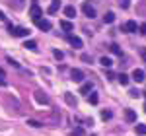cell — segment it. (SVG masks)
I'll return each mask as SVG.
<instances>
[{
  "mask_svg": "<svg viewBox=\"0 0 146 136\" xmlns=\"http://www.w3.org/2000/svg\"><path fill=\"white\" fill-rule=\"evenodd\" d=\"M8 29H10V33L14 35V37H27V35L31 33V31H29V29H27V27H14V25H8Z\"/></svg>",
  "mask_w": 146,
  "mask_h": 136,
  "instance_id": "obj_1",
  "label": "cell"
},
{
  "mask_svg": "<svg viewBox=\"0 0 146 136\" xmlns=\"http://www.w3.org/2000/svg\"><path fill=\"white\" fill-rule=\"evenodd\" d=\"M29 16H31V20H33V22H37V20H41V16H43V10H41L37 4H33V6L29 8Z\"/></svg>",
  "mask_w": 146,
  "mask_h": 136,
  "instance_id": "obj_2",
  "label": "cell"
},
{
  "mask_svg": "<svg viewBox=\"0 0 146 136\" xmlns=\"http://www.w3.org/2000/svg\"><path fill=\"white\" fill-rule=\"evenodd\" d=\"M136 29H138V25H136L135 20H129V22L123 25V31H125V33H135Z\"/></svg>",
  "mask_w": 146,
  "mask_h": 136,
  "instance_id": "obj_3",
  "label": "cell"
},
{
  "mask_svg": "<svg viewBox=\"0 0 146 136\" xmlns=\"http://www.w3.org/2000/svg\"><path fill=\"white\" fill-rule=\"evenodd\" d=\"M82 10H84V14H86L88 18H96V10H94V6H92L90 2H84V4H82Z\"/></svg>",
  "mask_w": 146,
  "mask_h": 136,
  "instance_id": "obj_4",
  "label": "cell"
},
{
  "mask_svg": "<svg viewBox=\"0 0 146 136\" xmlns=\"http://www.w3.org/2000/svg\"><path fill=\"white\" fill-rule=\"evenodd\" d=\"M35 101L41 103V105H47V103H49V97H47V93H43L41 90H37L35 91Z\"/></svg>",
  "mask_w": 146,
  "mask_h": 136,
  "instance_id": "obj_5",
  "label": "cell"
},
{
  "mask_svg": "<svg viewBox=\"0 0 146 136\" xmlns=\"http://www.w3.org/2000/svg\"><path fill=\"white\" fill-rule=\"evenodd\" d=\"M68 41H70V45L74 47V49H82V39L80 37H76V35H68Z\"/></svg>",
  "mask_w": 146,
  "mask_h": 136,
  "instance_id": "obj_6",
  "label": "cell"
},
{
  "mask_svg": "<svg viewBox=\"0 0 146 136\" xmlns=\"http://www.w3.org/2000/svg\"><path fill=\"white\" fill-rule=\"evenodd\" d=\"M70 78L74 80V82H82V80H84V72H82L80 68H74V70L70 72Z\"/></svg>",
  "mask_w": 146,
  "mask_h": 136,
  "instance_id": "obj_7",
  "label": "cell"
},
{
  "mask_svg": "<svg viewBox=\"0 0 146 136\" xmlns=\"http://www.w3.org/2000/svg\"><path fill=\"white\" fill-rule=\"evenodd\" d=\"M60 10V0H51V4H49V14H56V12Z\"/></svg>",
  "mask_w": 146,
  "mask_h": 136,
  "instance_id": "obj_8",
  "label": "cell"
},
{
  "mask_svg": "<svg viewBox=\"0 0 146 136\" xmlns=\"http://www.w3.org/2000/svg\"><path fill=\"white\" fill-rule=\"evenodd\" d=\"M37 27H39V29H41V31H49V29H51V22H49V20H37Z\"/></svg>",
  "mask_w": 146,
  "mask_h": 136,
  "instance_id": "obj_9",
  "label": "cell"
},
{
  "mask_svg": "<svg viewBox=\"0 0 146 136\" xmlns=\"http://www.w3.org/2000/svg\"><path fill=\"white\" fill-rule=\"evenodd\" d=\"M133 80H135V82H144V70L136 68L135 72H133Z\"/></svg>",
  "mask_w": 146,
  "mask_h": 136,
  "instance_id": "obj_10",
  "label": "cell"
},
{
  "mask_svg": "<svg viewBox=\"0 0 146 136\" xmlns=\"http://www.w3.org/2000/svg\"><path fill=\"white\" fill-rule=\"evenodd\" d=\"M64 101H66L70 107H76V103H78V101H76V97H74L72 93H68V91L64 93Z\"/></svg>",
  "mask_w": 146,
  "mask_h": 136,
  "instance_id": "obj_11",
  "label": "cell"
},
{
  "mask_svg": "<svg viewBox=\"0 0 146 136\" xmlns=\"http://www.w3.org/2000/svg\"><path fill=\"white\" fill-rule=\"evenodd\" d=\"M125 119H127L129 123H135L136 121V113L133 111V109H127V111H125Z\"/></svg>",
  "mask_w": 146,
  "mask_h": 136,
  "instance_id": "obj_12",
  "label": "cell"
},
{
  "mask_svg": "<svg viewBox=\"0 0 146 136\" xmlns=\"http://www.w3.org/2000/svg\"><path fill=\"white\" fill-rule=\"evenodd\" d=\"M64 16L66 18H74L76 16V8L74 6H64Z\"/></svg>",
  "mask_w": 146,
  "mask_h": 136,
  "instance_id": "obj_13",
  "label": "cell"
},
{
  "mask_svg": "<svg viewBox=\"0 0 146 136\" xmlns=\"http://www.w3.org/2000/svg\"><path fill=\"white\" fill-rule=\"evenodd\" d=\"M103 22L105 23H113L115 22V14H113V12H107V14L103 16Z\"/></svg>",
  "mask_w": 146,
  "mask_h": 136,
  "instance_id": "obj_14",
  "label": "cell"
},
{
  "mask_svg": "<svg viewBox=\"0 0 146 136\" xmlns=\"http://www.w3.org/2000/svg\"><path fill=\"white\" fill-rule=\"evenodd\" d=\"M100 62H101V66H103V68H109V66L113 64L109 57H101V58H100Z\"/></svg>",
  "mask_w": 146,
  "mask_h": 136,
  "instance_id": "obj_15",
  "label": "cell"
},
{
  "mask_svg": "<svg viewBox=\"0 0 146 136\" xmlns=\"http://www.w3.org/2000/svg\"><path fill=\"white\" fill-rule=\"evenodd\" d=\"M60 27H62L64 31H72V27H74V25L68 22V20H62V22H60Z\"/></svg>",
  "mask_w": 146,
  "mask_h": 136,
  "instance_id": "obj_16",
  "label": "cell"
},
{
  "mask_svg": "<svg viewBox=\"0 0 146 136\" xmlns=\"http://www.w3.org/2000/svg\"><path fill=\"white\" fill-rule=\"evenodd\" d=\"M92 88H94V84H92V82H86V84L80 88V93H88V91H92Z\"/></svg>",
  "mask_w": 146,
  "mask_h": 136,
  "instance_id": "obj_17",
  "label": "cell"
},
{
  "mask_svg": "<svg viewBox=\"0 0 146 136\" xmlns=\"http://www.w3.org/2000/svg\"><path fill=\"white\" fill-rule=\"evenodd\" d=\"M88 101H90L92 105H96V103L100 101V97H98V93H94V91H90V95H88Z\"/></svg>",
  "mask_w": 146,
  "mask_h": 136,
  "instance_id": "obj_18",
  "label": "cell"
},
{
  "mask_svg": "<svg viewBox=\"0 0 146 136\" xmlns=\"http://www.w3.org/2000/svg\"><path fill=\"white\" fill-rule=\"evenodd\" d=\"M23 47H25V49H29V51H37V43H35V41H25Z\"/></svg>",
  "mask_w": 146,
  "mask_h": 136,
  "instance_id": "obj_19",
  "label": "cell"
},
{
  "mask_svg": "<svg viewBox=\"0 0 146 136\" xmlns=\"http://www.w3.org/2000/svg\"><path fill=\"white\" fill-rule=\"evenodd\" d=\"M136 134H140V136H144L146 134V125H136Z\"/></svg>",
  "mask_w": 146,
  "mask_h": 136,
  "instance_id": "obj_20",
  "label": "cell"
},
{
  "mask_svg": "<svg viewBox=\"0 0 146 136\" xmlns=\"http://www.w3.org/2000/svg\"><path fill=\"white\" fill-rule=\"evenodd\" d=\"M117 80H119L123 86H127V84H129V76H127V74H119V76H117Z\"/></svg>",
  "mask_w": 146,
  "mask_h": 136,
  "instance_id": "obj_21",
  "label": "cell"
},
{
  "mask_svg": "<svg viewBox=\"0 0 146 136\" xmlns=\"http://www.w3.org/2000/svg\"><path fill=\"white\" fill-rule=\"evenodd\" d=\"M109 49H111L113 55H117V57H121V55H123V53H121V49H119V45H111Z\"/></svg>",
  "mask_w": 146,
  "mask_h": 136,
  "instance_id": "obj_22",
  "label": "cell"
},
{
  "mask_svg": "<svg viewBox=\"0 0 146 136\" xmlns=\"http://www.w3.org/2000/svg\"><path fill=\"white\" fill-rule=\"evenodd\" d=\"M53 55H55L56 60H62V58H64V53H62V51H58V49H55V51H53Z\"/></svg>",
  "mask_w": 146,
  "mask_h": 136,
  "instance_id": "obj_23",
  "label": "cell"
},
{
  "mask_svg": "<svg viewBox=\"0 0 146 136\" xmlns=\"http://www.w3.org/2000/svg\"><path fill=\"white\" fill-rule=\"evenodd\" d=\"M111 117H113L111 111H101V119H103V121H109Z\"/></svg>",
  "mask_w": 146,
  "mask_h": 136,
  "instance_id": "obj_24",
  "label": "cell"
},
{
  "mask_svg": "<svg viewBox=\"0 0 146 136\" xmlns=\"http://www.w3.org/2000/svg\"><path fill=\"white\" fill-rule=\"evenodd\" d=\"M119 6H121L123 10H127V8L131 6V0H119Z\"/></svg>",
  "mask_w": 146,
  "mask_h": 136,
  "instance_id": "obj_25",
  "label": "cell"
},
{
  "mask_svg": "<svg viewBox=\"0 0 146 136\" xmlns=\"http://www.w3.org/2000/svg\"><path fill=\"white\" fill-rule=\"evenodd\" d=\"M27 125L33 126V128H39V126H41V123H39V121H33V119H29V121H27Z\"/></svg>",
  "mask_w": 146,
  "mask_h": 136,
  "instance_id": "obj_26",
  "label": "cell"
},
{
  "mask_svg": "<svg viewBox=\"0 0 146 136\" xmlns=\"http://www.w3.org/2000/svg\"><path fill=\"white\" fill-rule=\"evenodd\" d=\"M74 136H84V128L82 126H76L74 128Z\"/></svg>",
  "mask_w": 146,
  "mask_h": 136,
  "instance_id": "obj_27",
  "label": "cell"
},
{
  "mask_svg": "<svg viewBox=\"0 0 146 136\" xmlns=\"http://www.w3.org/2000/svg\"><path fill=\"white\" fill-rule=\"evenodd\" d=\"M8 64H10V66H14V68H20V64H18L16 60H12V58H8Z\"/></svg>",
  "mask_w": 146,
  "mask_h": 136,
  "instance_id": "obj_28",
  "label": "cell"
},
{
  "mask_svg": "<svg viewBox=\"0 0 146 136\" xmlns=\"http://www.w3.org/2000/svg\"><path fill=\"white\" fill-rule=\"evenodd\" d=\"M129 93H131V97H138V95H140V91H138V90H131Z\"/></svg>",
  "mask_w": 146,
  "mask_h": 136,
  "instance_id": "obj_29",
  "label": "cell"
},
{
  "mask_svg": "<svg viewBox=\"0 0 146 136\" xmlns=\"http://www.w3.org/2000/svg\"><path fill=\"white\" fill-rule=\"evenodd\" d=\"M140 33L146 35V23H142V25H140Z\"/></svg>",
  "mask_w": 146,
  "mask_h": 136,
  "instance_id": "obj_30",
  "label": "cell"
},
{
  "mask_svg": "<svg viewBox=\"0 0 146 136\" xmlns=\"http://www.w3.org/2000/svg\"><path fill=\"white\" fill-rule=\"evenodd\" d=\"M4 20H6V16H4V12L0 10V22H4Z\"/></svg>",
  "mask_w": 146,
  "mask_h": 136,
  "instance_id": "obj_31",
  "label": "cell"
},
{
  "mask_svg": "<svg viewBox=\"0 0 146 136\" xmlns=\"http://www.w3.org/2000/svg\"><path fill=\"white\" fill-rule=\"evenodd\" d=\"M140 55H142V58L146 60V49H142V51H140Z\"/></svg>",
  "mask_w": 146,
  "mask_h": 136,
  "instance_id": "obj_32",
  "label": "cell"
},
{
  "mask_svg": "<svg viewBox=\"0 0 146 136\" xmlns=\"http://www.w3.org/2000/svg\"><path fill=\"white\" fill-rule=\"evenodd\" d=\"M4 76H0V86H6V80H2Z\"/></svg>",
  "mask_w": 146,
  "mask_h": 136,
  "instance_id": "obj_33",
  "label": "cell"
},
{
  "mask_svg": "<svg viewBox=\"0 0 146 136\" xmlns=\"http://www.w3.org/2000/svg\"><path fill=\"white\" fill-rule=\"evenodd\" d=\"M0 76H4V70H2V68H0Z\"/></svg>",
  "mask_w": 146,
  "mask_h": 136,
  "instance_id": "obj_34",
  "label": "cell"
},
{
  "mask_svg": "<svg viewBox=\"0 0 146 136\" xmlns=\"http://www.w3.org/2000/svg\"><path fill=\"white\" fill-rule=\"evenodd\" d=\"M144 111H146V105H144Z\"/></svg>",
  "mask_w": 146,
  "mask_h": 136,
  "instance_id": "obj_35",
  "label": "cell"
}]
</instances>
